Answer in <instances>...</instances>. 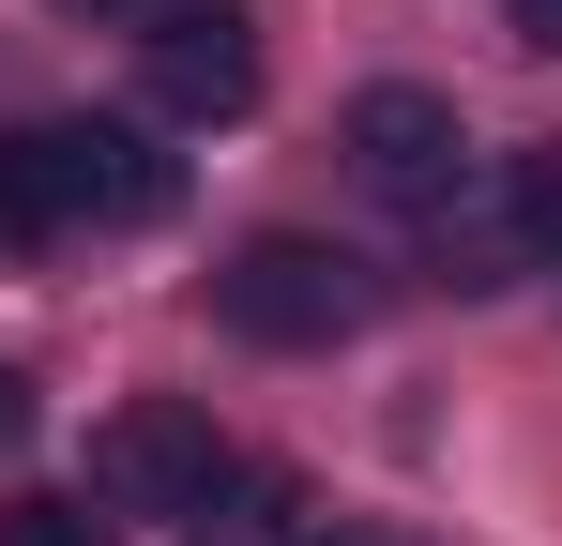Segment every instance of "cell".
Masks as SVG:
<instances>
[{
	"mask_svg": "<svg viewBox=\"0 0 562 546\" xmlns=\"http://www.w3.org/2000/svg\"><path fill=\"white\" fill-rule=\"evenodd\" d=\"M168 213V152L137 122H15L0 137V228L77 243V228H153Z\"/></svg>",
	"mask_w": 562,
	"mask_h": 546,
	"instance_id": "1",
	"label": "cell"
},
{
	"mask_svg": "<svg viewBox=\"0 0 562 546\" xmlns=\"http://www.w3.org/2000/svg\"><path fill=\"white\" fill-rule=\"evenodd\" d=\"M304 532H319V501H304L289 470H244V455L213 470V501L183 516V546H304Z\"/></svg>",
	"mask_w": 562,
	"mask_h": 546,
	"instance_id": "6",
	"label": "cell"
},
{
	"mask_svg": "<svg viewBox=\"0 0 562 546\" xmlns=\"http://www.w3.org/2000/svg\"><path fill=\"white\" fill-rule=\"evenodd\" d=\"M502 213H517V259H548V273H562V137H548V152H517Z\"/></svg>",
	"mask_w": 562,
	"mask_h": 546,
	"instance_id": "7",
	"label": "cell"
},
{
	"mask_svg": "<svg viewBox=\"0 0 562 546\" xmlns=\"http://www.w3.org/2000/svg\"><path fill=\"white\" fill-rule=\"evenodd\" d=\"M517 46H548V61H562V0H517Z\"/></svg>",
	"mask_w": 562,
	"mask_h": 546,
	"instance_id": "10",
	"label": "cell"
},
{
	"mask_svg": "<svg viewBox=\"0 0 562 546\" xmlns=\"http://www.w3.org/2000/svg\"><path fill=\"white\" fill-rule=\"evenodd\" d=\"M213 470H228V441H213V410H183V395H122L92 425V501L106 516H168L183 532L198 501H213Z\"/></svg>",
	"mask_w": 562,
	"mask_h": 546,
	"instance_id": "3",
	"label": "cell"
},
{
	"mask_svg": "<svg viewBox=\"0 0 562 546\" xmlns=\"http://www.w3.org/2000/svg\"><path fill=\"white\" fill-rule=\"evenodd\" d=\"M0 546H106L92 501H0Z\"/></svg>",
	"mask_w": 562,
	"mask_h": 546,
	"instance_id": "8",
	"label": "cell"
},
{
	"mask_svg": "<svg viewBox=\"0 0 562 546\" xmlns=\"http://www.w3.org/2000/svg\"><path fill=\"white\" fill-rule=\"evenodd\" d=\"M350 182L395 197V213H441V197L471 182V122L441 106V91H411V77L350 91Z\"/></svg>",
	"mask_w": 562,
	"mask_h": 546,
	"instance_id": "4",
	"label": "cell"
},
{
	"mask_svg": "<svg viewBox=\"0 0 562 546\" xmlns=\"http://www.w3.org/2000/svg\"><path fill=\"white\" fill-rule=\"evenodd\" d=\"M31 441V379H15V364H0V455Z\"/></svg>",
	"mask_w": 562,
	"mask_h": 546,
	"instance_id": "9",
	"label": "cell"
},
{
	"mask_svg": "<svg viewBox=\"0 0 562 546\" xmlns=\"http://www.w3.org/2000/svg\"><path fill=\"white\" fill-rule=\"evenodd\" d=\"M213 304H228V334H259V350H335V334H366V319H380V273L350 259V243L259 228L244 259L213 273Z\"/></svg>",
	"mask_w": 562,
	"mask_h": 546,
	"instance_id": "2",
	"label": "cell"
},
{
	"mask_svg": "<svg viewBox=\"0 0 562 546\" xmlns=\"http://www.w3.org/2000/svg\"><path fill=\"white\" fill-rule=\"evenodd\" d=\"M304 546H395V532H350V516H319V532H304Z\"/></svg>",
	"mask_w": 562,
	"mask_h": 546,
	"instance_id": "11",
	"label": "cell"
},
{
	"mask_svg": "<svg viewBox=\"0 0 562 546\" xmlns=\"http://www.w3.org/2000/svg\"><path fill=\"white\" fill-rule=\"evenodd\" d=\"M77 15H137V31H153V15H168V0H77Z\"/></svg>",
	"mask_w": 562,
	"mask_h": 546,
	"instance_id": "12",
	"label": "cell"
},
{
	"mask_svg": "<svg viewBox=\"0 0 562 546\" xmlns=\"http://www.w3.org/2000/svg\"><path fill=\"white\" fill-rule=\"evenodd\" d=\"M137 61H153V106H183V122H244L259 106V31L228 0H168L137 31Z\"/></svg>",
	"mask_w": 562,
	"mask_h": 546,
	"instance_id": "5",
	"label": "cell"
}]
</instances>
